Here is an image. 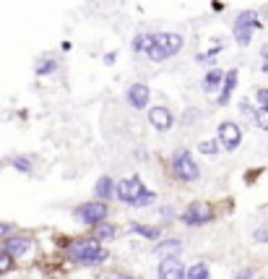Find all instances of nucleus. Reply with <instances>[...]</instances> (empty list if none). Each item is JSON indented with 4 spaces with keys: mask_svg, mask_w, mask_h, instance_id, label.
<instances>
[{
    "mask_svg": "<svg viewBox=\"0 0 268 279\" xmlns=\"http://www.w3.org/2000/svg\"><path fill=\"white\" fill-rule=\"evenodd\" d=\"M131 232H133V235L146 238V240H159L161 238V230L154 227V225H138V222H133L131 225Z\"/></svg>",
    "mask_w": 268,
    "mask_h": 279,
    "instance_id": "6ab92c4d",
    "label": "nucleus"
},
{
    "mask_svg": "<svg viewBox=\"0 0 268 279\" xmlns=\"http://www.w3.org/2000/svg\"><path fill=\"white\" fill-rule=\"evenodd\" d=\"M154 201H156V193L146 188V191H143V193H141V196H138V199L133 201V206H135V209H143V206H151Z\"/></svg>",
    "mask_w": 268,
    "mask_h": 279,
    "instance_id": "393cba45",
    "label": "nucleus"
},
{
    "mask_svg": "<svg viewBox=\"0 0 268 279\" xmlns=\"http://www.w3.org/2000/svg\"><path fill=\"white\" fill-rule=\"evenodd\" d=\"M159 279H185V266L180 261V256L159 259Z\"/></svg>",
    "mask_w": 268,
    "mask_h": 279,
    "instance_id": "ddd939ff",
    "label": "nucleus"
},
{
    "mask_svg": "<svg viewBox=\"0 0 268 279\" xmlns=\"http://www.w3.org/2000/svg\"><path fill=\"white\" fill-rule=\"evenodd\" d=\"M146 118H148V125L154 128V131H159V133L172 131V125H174V115H172L169 107H164V104H154V107H148Z\"/></svg>",
    "mask_w": 268,
    "mask_h": 279,
    "instance_id": "1a4fd4ad",
    "label": "nucleus"
},
{
    "mask_svg": "<svg viewBox=\"0 0 268 279\" xmlns=\"http://www.w3.org/2000/svg\"><path fill=\"white\" fill-rule=\"evenodd\" d=\"M185 279H211V272H208V264L198 261L190 269H185Z\"/></svg>",
    "mask_w": 268,
    "mask_h": 279,
    "instance_id": "aec40b11",
    "label": "nucleus"
},
{
    "mask_svg": "<svg viewBox=\"0 0 268 279\" xmlns=\"http://www.w3.org/2000/svg\"><path fill=\"white\" fill-rule=\"evenodd\" d=\"M34 246V240L29 235H8L5 243H3V248L13 256V259H21V256H26Z\"/></svg>",
    "mask_w": 268,
    "mask_h": 279,
    "instance_id": "f8f14e48",
    "label": "nucleus"
},
{
    "mask_svg": "<svg viewBox=\"0 0 268 279\" xmlns=\"http://www.w3.org/2000/svg\"><path fill=\"white\" fill-rule=\"evenodd\" d=\"M65 256L78 266H99L110 259V253L99 246L97 238H76L68 243Z\"/></svg>",
    "mask_w": 268,
    "mask_h": 279,
    "instance_id": "f03ea898",
    "label": "nucleus"
},
{
    "mask_svg": "<svg viewBox=\"0 0 268 279\" xmlns=\"http://www.w3.org/2000/svg\"><path fill=\"white\" fill-rule=\"evenodd\" d=\"M94 230H91V238H97V240H112L115 238V225H110L107 219H102V222H97V225H91Z\"/></svg>",
    "mask_w": 268,
    "mask_h": 279,
    "instance_id": "a211bd4d",
    "label": "nucleus"
},
{
    "mask_svg": "<svg viewBox=\"0 0 268 279\" xmlns=\"http://www.w3.org/2000/svg\"><path fill=\"white\" fill-rule=\"evenodd\" d=\"M261 60H263V68H261V71L268 73V44H263V47H261Z\"/></svg>",
    "mask_w": 268,
    "mask_h": 279,
    "instance_id": "7c9ffc66",
    "label": "nucleus"
},
{
    "mask_svg": "<svg viewBox=\"0 0 268 279\" xmlns=\"http://www.w3.org/2000/svg\"><path fill=\"white\" fill-rule=\"evenodd\" d=\"M253 240H255V243H268V225L255 227V232H253Z\"/></svg>",
    "mask_w": 268,
    "mask_h": 279,
    "instance_id": "c85d7f7f",
    "label": "nucleus"
},
{
    "mask_svg": "<svg viewBox=\"0 0 268 279\" xmlns=\"http://www.w3.org/2000/svg\"><path fill=\"white\" fill-rule=\"evenodd\" d=\"M235 279H255V274H253L250 269H245V272H240V274H237Z\"/></svg>",
    "mask_w": 268,
    "mask_h": 279,
    "instance_id": "72a5a7b5",
    "label": "nucleus"
},
{
    "mask_svg": "<svg viewBox=\"0 0 268 279\" xmlns=\"http://www.w3.org/2000/svg\"><path fill=\"white\" fill-rule=\"evenodd\" d=\"M216 141L224 152H237L242 144V128L235 120H224L216 128Z\"/></svg>",
    "mask_w": 268,
    "mask_h": 279,
    "instance_id": "0eeeda50",
    "label": "nucleus"
},
{
    "mask_svg": "<svg viewBox=\"0 0 268 279\" xmlns=\"http://www.w3.org/2000/svg\"><path fill=\"white\" fill-rule=\"evenodd\" d=\"M107 214H110V209H107V204H104L102 199L78 204L73 209V217L78 219V222H84V225H97V222H102V219H107Z\"/></svg>",
    "mask_w": 268,
    "mask_h": 279,
    "instance_id": "423d86ee",
    "label": "nucleus"
},
{
    "mask_svg": "<svg viewBox=\"0 0 268 279\" xmlns=\"http://www.w3.org/2000/svg\"><path fill=\"white\" fill-rule=\"evenodd\" d=\"M169 170H172V175L182 183H193V180L201 178V167L195 165V159L188 149H174V154L169 157Z\"/></svg>",
    "mask_w": 268,
    "mask_h": 279,
    "instance_id": "20e7f679",
    "label": "nucleus"
},
{
    "mask_svg": "<svg viewBox=\"0 0 268 279\" xmlns=\"http://www.w3.org/2000/svg\"><path fill=\"white\" fill-rule=\"evenodd\" d=\"M143 191H146V185H143L141 175H131V178H123V180L115 183V199H120V201L128 204V206H133V201H135Z\"/></svg>",
    "mask_w": 268,
    "mask_h": 279,
    "instance_id": "6e6552de",
    "label": "nucleus"
},
{
    "mask_svg": "<svg viewBox=\"0 0 268 279\" xmlns=\"http://www.w3.org/2000/svg\"><path fill=\"white\" fill-rule=\"evenodd\" d=\"M255 99H258V104H263V107H268V86L255 89Z\"/></svg>",
    "mask_w": 268,
    "mask_h": 279,
    "instance_id": "c756f323",
    "label": "nucleus"
},
{
    "mask_svg": "<svg viewBox=\"0 0 268 279\" xmlns=\"http://www.w3.org/2000/svg\"><path fill=\"white\" fill-rule=\"evenodd\" d=\"M261 16H263V18H266V24H268V3H266V5H263V8H261Z\"/></svg>",
    "mask_w": 268,
    "mask_h": 279,
    "instance_id": "e433bc0d",
    "label": "nucleus"
},
{
    "mask_svg": "<svg viewBox=\"0 0 268 279\" xmlns=\"http://www.w3.org/2000/svg\"><path fill=\"white\" fill-rule=\"evenodd\" d=\"M221 81H224V68L211 65V68L206 71V76H203V81H201V86H203L206 94H214V91H219Z\"/></svg>",
    "mask_w": 268,
    "mask_h": 279,
    "instance_id": "2eb2a0df",
    "label": "nucleus"
},
{
    "mask_svg": "<svg viewBox=\"0 0 268 279\" xmlns=\"http://www.w3.org/2000/svg\"><path fill=\"white\" fill-rule=\"evenodd\" d=\"M211 8H214V10H224V3H221V0H214Z\"/></svg>",
    "mask_w": 268,
    "mask_h": 279,
    "instance_id": "c9c22d12",
    "label": "nucleus"
},
{
    "mask_svg": "<svg viewBox=\"0 0 268 279\" xmlns=\"http://www.w3.org/2000/svg\"><path fill=\"white\" fill-rule=\"evenodd\" d=\"M211 219H214V209L206 201H193V204L185 206L182 214H180V222L188 225V227H201L206 222H211Z\"/></svg>",
    "mask_w": 268,
    "mask_h": 279,
    "instance_id": "39448f33",
    "label": "nucleus"
},
{
    "mask_svg": "<svg viewBox=\"0 0 268 279\" xmlns=\"http://www.w3.org/2000/svg\"><path fill=\"white\" fill-rule=\"evenodd\" d=\"M94 279H138V277H133V274H123V272H102V274H97Z\"/></svg>",
    "mask_w": 268,
    "mask_h": 279,
    "instance_id": "cd10ccee",
    "label": "nucleus"
},
{
    "mask_svg": "<svg viewBox=\"0 0 268 279\" xmlns=\"http://www.w3.org/2000/svg\"><path fill=\"white\" fill-rule=\"evenodd\" d=\"M57 68H60V60H57V57L42 55V57H37V63H34V73L37 76H52V73H57Z\"/></svg>",
    "mask_w": 268,
    "mask_h": 279,
    "instance_id": "dca6fc26",
    "label": "nucleus"
},
{
    "mask_svg": "<svg viewBox=\"0 0 268 279\" xmlns=\"http://www.w3.org/2000/svg\"><path fill=\"white\" fill-rule=\"evenodd\" d=\"M10 269H13V256L5 248H0V274H8Z\"/></svg>",
    "mask_w": 268,
    "mask_h": 279,
    "instance_id": "a878e982",
    "label": "nucleus"
},
{
    "mask_svg": "<svg viewBox=\"0 0 268 279\" xmlns=\"http://www.w3.org/2000/svg\"><path fill=\"white\" fill-rule=\"evenodd\" d=\"M180 253H182V240H177V238H167L154 246L156 259H172V256H180Z\"/></svg>",
    "mask_w": 268,
    "mask_h": 279,
    "instance_id": "4468645a",
    "label": "nucleus"
},
{
    "mask_svg": "<svg viewBox=\"0 0 268 279\" xmlns=\"http://www.w3.org/2000/svg\"><path fill=\"white\" fill-rule=\"evenodd\" d=\"M198 152L206 154V157H216V154L221 152V146H219L216 138H203V141L198 144Z\"/></svg>",
    "mask_w": 268,
    "mask_h": 279,
    "instance_id": "4be33fe9",
    "label": "nucleus"
},
{
    "mask_svg": "<svg viewBox=\"0 0 268 279\" xmlns=\"http://www.w3.org/2000/svg\"><path fill=\"white\" fill-rule=\"evenodd\" d=\"M94 196H97V199H102V201H110L112 196H115V180L110 175H102L97 180V185H94Z\"/></svg>",
    "mask_w": 268,
    "mask_h": 279,
    "instance_id": "f3484780",
    "label": "nucleus"
},
{
    "mask_svg": "<svg viewBox=\"0 0 268 279\" xmlns=\"http://www.w3.org/2000/svg\"><path fill=\"white\" fill-rule=\"evenodd\" d=\"M115 60H118V55H115V52H107V55H104V63H107V65H112Z\"/></svg>",
    "mask_w": 268,
    "mask_h": 279,
    "instance_id": "f704fd0d",
    "label": "nucleus"
},
{
    "mask_svg": "<svg viewBox=\"0 0 268 279\" xmlns=\"http://www.w3.org/2000/svg\"><path fill=\"white\" fill-rule=\"evenodd\" d=\"M161 219H164V222H169V219H174V209L172 206H161Z\"/></svg>",
    "mask_w": 268,
    "mask_h": 279,
    "instance_id": "2f4dec72",
    "label": "nucleus"
},
{
    "mask_svg": "<svg viewBox=\"0 0 268 279\" xmlns=\"http://www.w3.org/2000/svg\"><path fill=\"white\" fill-rule=\"evenodd\" d=\"M263 29V21H261V13L258 10H240V13L235 16V21H232V37H235V42L240 44V47H248V44L253 42V34Z\"/></svg>",
    "mask_w": 268,
    "mask_h": 279,
    "instance_id": "7ed1b4c3",
    "label": "nucleus"
},
{
    "mask_svg": "<svg viewBox=\"0 0 268 279\" xmlns=\"http://www.w3.org/2000/svg\"><path fill=\"white\" fill-rule=\"evenodd\" d=\"M10 232H13V225H8V222H0V238H8Z\"/></svg>",
    "mask_w": 268,
    "mask_h": 279,
    "instance_id": "473e14b6",
    "label": "nucleus"
},
{
    "mask_svg": "<svg viewBox=\"0 0 268 279\" xmlns=\"http://www.w3.org/2000/svg\"><path fill=\"white\" fill-rule=\"evenodd\" d=\"M237 81H240V71L237 68H229V71L224 73V81H221V86H219V94H216V104L219 107H227L232 94H235V89H237Z\"/></svg>",
    "mask_w": 268,
    "mask_h": 279,
    "instance_id": "9b49d317",
    "label": "nucleus"
},
{
    "mask_svg": "<svg viewBox=\"0 0 268 279\" xmlns=\"http://www.w3.org/2000/svg\"><path fill=\"white\" fill-rule=\"evenodd\" d=\"M10 165H13L18 172H24V175H31L34 172V159L31 157H10Z\"/></svg>",
    "mask_w": 268,
    "mask_h": 279,
    "instance_id": "412c9836",
    "label": "nucleus"
},
{
    "mask_svg": "<svg viewBox=\"0 0 268 279\" xmlns=\"http://www.w3.org/2000/svg\"><path fill=\"white\" fill-rule=\"evenodd\" d=\"M253 123L258 125V131H268V107L258 104V107H255V115H253Z\"/></svg>",
    "mask_w": 268,
    "mask_h": 279,
    "instance_id": "5701e85b",
    "label": "nucleus"
},
{
    "mask_svg": "<svg viewBox=\"0 0 268 279\" xmlns=\"http://www.w3.org/2000/svg\"><path fill=\"white\" fill-rule=\"evenodd\" d=\"M185 47V37L177 31H151L148 47H146V57L151 63H164L169 57H174Z\"/></svg>",
    "mask_w": 268,
    "mask_h": 279,
    "instance_id": "f257e3e1",
    "label": "nucleus"
},
{
    "mask_svg": "<svg viewBox=\"0 0 268 279\" xmlns=\"http://www.w3.org/2000/svg\"><path fill=\"white\" fill-rule=\"evenodd\" d=\"M148 39H151V34H146V31H138L135 37H133V42H131V50H133V52H146V47H148Z\"/></svg>",
    "mask_w": 268,
    "mask_h": 279,
    "instance_id": "b1692460",
    "label": "nucleus"
},
{
    "mask_svg": "<svg viewBox=\"0 0 268 279\" xmlns=\"http://www.w3.org/2000/svg\"><path fill=\"white\" fill-rule=\"evenodd\" d=\"M237 107H240V115H242V118H248V120H253V115H255V107H253V102H250L248 97H242V99H240V104H237Z\"/></svg>",
    "mask_w": 268,
    "mask_h": 279,
    "instance_id": "bb28decb",
    "label": "nucleus"
},
{
    "mask_svg": "<svg viewBox=\"0 0 268 279\" xmlns=\"http://www.w3.org/2000/svg\"><path fill=\"white\" fill-rule=\"evenodd\" d=\"M125 102L131 104L133 110H146L148 102H151V89L148 84H143V81H135V84H131L125 89Z\"/></svg>",
    "mask_w": 268,
    "mask_h": 279,
    "instance_id": "9d476101",
    "label": "nucleus"
}]
</instances>
